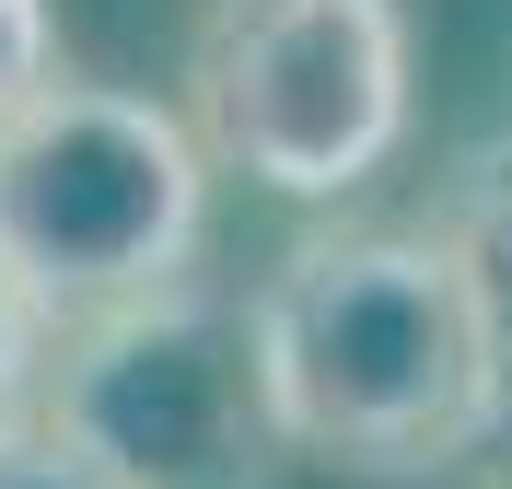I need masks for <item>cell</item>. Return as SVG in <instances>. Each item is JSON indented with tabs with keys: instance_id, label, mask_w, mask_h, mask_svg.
Returning <instances> with one entry per match:
<instances>
[{
	"instance_id": "1",
	"label": "cell",
	"mask_w": 512,
	"mask_h": 489,
	"mask_svg": "<svg viewBox=\"0 0 512 489\" xmlns=\"http://www.w3.org/2000/svg\"><path fill=\"white\" fill-rule=\"evenodd\" d=\"M256 350L280 420L350 478H466L501 431V338L443 233L338 222L256 280Z\"/></svg>"
},
{
	"instance_id": "2",
	"label": "cell",
	"mask_w": 512,
	"mask_h": 489,
	"mask_svg": "<svg viewBox=\"0 0 512 489\" xmlns=\"http://www.w3.org/2000/svg\"><path fill=\"white\" fill-rule=\"evenodd\" d=\"M198 233H210L198 117L117 82H70V70L24 117H0V257L59 326L187 280Z\"/></svg>"
},
{
	"instance_id": "3",
	"label": "cell",
	"mask_w": 512,
	"mask_h": 489,
	"mask_svg": "<svg viewBox=\"0 0 512 489\" xmlns=\"http://www.w3.org/2000/svg\"><path fill=\"white\" fill-rule=\"evenodd\" d=\"M35 408L117 489H280V466L303 455L256 350V303L210 292L198 268L70 315Z\"/></svg>"
},
{
	"instance_id": "4",
	"label": "cell",
	"mask_w": 512,
	"mask_h": 489,
	"mask_svg": "<svg viewBox=\"0 0 512 489\" xmlns=\"http://www.w3.org/2000/svg\"><path fill=\"white\" fill-rule=\"evenodd\" d=\"M187 117L268 198H350L408 152L396 0H210L187 35Z\"/></svg>"
},
{
	"instance_id": "5",
	"label": "cell",
	"mask_w": 512,
	"mask_h": 489,
	"mask_svg": "<svg viewBox=\"0 0 512 489\" xmlns=\"http://www.w3.org/2000/svg\"><path fill=\"white\" fill-rule=\"evenodd\" d=\"M431 233L466 257V280H478V303H489V338H501V431H489L478 466H512V152L466 163L443 187V210H431Z\"/></svg>"
},
{
	"instance_id": "6",
	"label": "cell",
	"mask_w": 512,
	"mask_h": 489,
	"mask_svg": "<svg viewBox=\"0 0 512 489\" xmlns=\"http://www.w3.org/2000/svg\"><path fill=\"white\" fill-rule=\"evenodd\" d=\"M47 361H59V315L24 292V268L0 257V420L47 396Z\"/></svg>"
},
{
	"instance_id": "7",
	"label": "cell",
	"mask_w": 512,
	"mask_h": 489,
	"mask_svg": "<svg viewBox=\"0 0 512 489\" xmlns=\"http://www.w3.org/2000/svg\"><path fill=\"white\" fill-rule=\"evenodd\" d=\"M0 489H117V478H105L47 408H12V420H0Z\"/></svg>"
},
{
	"instance_id": "8",
	"label": "cell",
	"mask_w": 512,
	"mask_h": 489,
	"mask_svg": "<svg viewBox=\"0 0 512 489\" xmlns=\"http://www.w3.org/2000/svg\"><path fill=\"white\" fill-rule=\"evenodd\" d=\"M59 82V12L47 0H0V117H24Z\"/></svg>"
},
{
	"instance_id": "9",
	"label": "cell",
	"mask_w": 512,
	"mask_h": 489,
	"mask_svg": "<svg viewBox=\"0 0 512 489\" xmlns=\"http://www.w3.org/2000/svg\"><path fill=\"white\" fill-rule=\"evenodd\" d=\"M454 489H512V466H466V478H454Z\"/></svg>"
}]
</instances>
